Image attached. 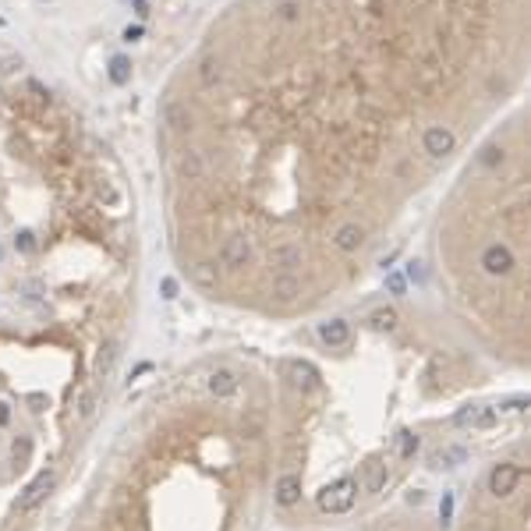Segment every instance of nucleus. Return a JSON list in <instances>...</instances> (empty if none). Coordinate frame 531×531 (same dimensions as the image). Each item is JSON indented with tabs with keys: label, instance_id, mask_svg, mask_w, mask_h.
<instances>
[{
	"label": "nucleus",
	"instance_id": "obj_1",
	"mask_svg": "<svg viewBox=\"0 0 531 531\" xmlns=\"http://www.w3.org/2000/svg\"><path fill=\"white\" fill-rule=\"evenodd\" d=\"M358 499V482L354 478H336L319 492V510L326 514H348Z\"/></svg>",
	"mask_w": 531,
	"mask_h": 531
},
{
	"label": "nucleus",
	"instance_id": "obj_2",
	"mask_svg": "<svg viewBox=\"0 0 531 531\" xmlns=\"http://www.w3.org/2000/svg\"><path fill=\"white\" fill-rule=\"evenodd\" d=\"M53 482H57V475L50 471V467H46V471H39V475H36L33 482H28V485H25V492L18 496V503H15V510H18V514H28V510H36V507L43 503V499L50 496Z\"/></svg>",
	"mask_w": 531,
	"mask_h": 531
},
{
	"label": "nucleus",
	"instance_id": "obj_3",
	"mask_svg": "<svg viewBox=\"0 0 531 531\" xmlns=\"http://www.w3.org/2000/svg\"><path fill=\"white\" fill-rule=\"evenodd\" d=\"M457 429H471V432H485L492 429L499 418H496V408H485V404H467V408L457 411Z\"/></svg>",
	"mask_w": 531,
	"mask_h": 531
},
{
	"label": "nucleus",
	"instance_id": "obj_4",
	"mask_svg": "<svg viewBox=\"0 0 531 531\" xmlns=\"http://www.w3.org/2000/svg\"><path fill=\"white\" fill-rule=\"evenodd\" d=\"M521 478H524V471L517 464H496L489 471V492L492 496H510L521 485Z\"/></svg>",
	"mask_w": 531,
	"mask_h": 531
},
{
	"label": "nucleus",
	"instance_id": "obj_5",
	"mask_svg": "<svg viewBox=\"0 0 531 531\" xmlns=\"http://www.w3.org/2000/svg\"><path fill=\"white\" fill-rule=\"evenodd\" d=\"M287 379L294 390L312 393V390H319V368L312 361H287Z\"/></svg>",
	"mask_w": 531,
	"mask_h": 531
},
{
	"label": "nucleus",
	"instance_id": "obj_6",
	"mask_svg": "<svg viewBox=\"0 0 531 531\" xmlns=\"http://www.w3.org/2000/svg\"><path fill=\"white\" fill-rule=\"evenodd\" d=\"M386 478H390L386 464H383L379 457H372V460H365V467H361V482H358V489L368 492V496H376V492H383Z\"/></svg>",
	"mask_w": 531,
	"mask_h": 531
},
{
	"label": "nucleus",
	"instance_id": "obj_7",
	"mask_svg": "<svg viewBox=\"0 0 531 531\" xmlns=\"http://www.w3.org/2000/svg\"><path fill=\"white\" fill-rule=\"evenodd\" d=\"M467 460V450L464 447H440L429 453V467L432 471H450V467H460Z\"/></svg>",
	"mask_w": 531,
	"mask_h": 531
},
{
	"label": "nucleus",
	"instance_id": "obj_8",
	"mask_svg": "<svg viewBox=\"0 0 531 531\" xmlns=\"http://www.w3.org/2000/svg\"><path fill=\"white\" fill-rule=\"evenodd\" d=\"M209 393H213V397H220V400L234 397V393H237V372H231V368H216L213 376H209Z\"/></svg>",
	"mask_w": 531,
	"mask_h": 531
},
{
	"label": "nucleus",
	"instance_id": "obj_9",
	"mask_svg": "<svg viewBox=\"0 0 531 531\" xmlns=\"http://www.w3.org/2000/svg\"><path fill=\"white\" fill-rule=\"evenodd\" d=\"M276 503L280 507H294L301 499V475H280L276 478Z\"/></svg>",
	"mask_w": 531,
	"mask_h": 531
},
{
	"label": "nucleus",
	"instance_id": "obj_10",
	"mask_svg": "<svg viewBox=\"0 0 531 531\" xmlns=\"http://www.w3.org/2000/svg\"><path fill=\"white\" fill-rule=\"evenodd\" d=\"M319 340L330 343V348H348V340H351V326L343 323V319H330L319 326Z\"/></svg>",
	"mask_w": 531,
	"mask_h": 531
},
{
	"label": "nucleus",
	"instance_id": "obj_11",
	"mask_svg": "<svg viewBox=\"0 0 531 531\" xmlns=\"http://www.w3.org/2000/svg\"><path fill=\"white\" fill-rule=\"evenodd\" d=\"M117 340H107L103 343V351H100V358H96V372L100 376H110V368H114V361H117Z\"/></svg>",
	"mask_w": 531,
	"mask_h": 531
},
{
	"label": "nucleus",
	"instance_id": "obj_12",
	"mask_svg": "<svg viewBox=\"0 0 531 531\" xmlns=\"http://www.w3.org/2000/svg\"><path fill=\"white\" fill-rule=\"evenodd\" d=\"M397 453H400V460H411V457L418 453V435L404 429V432L397 435Z\"/></svg>",
	"mask_w": 531,
	"mask_h": 531
},
{
	"label": "nucleus",
	"instance_id": "obj_13",
	"mask_svg": "<svg viewBox=\"0 0 531 531\" xmlns=\"http://www.w3.org/2000/svg\"><path fill=\"white\" fill-rule=\"evenodd\" d=\"M368 323L376 326V330H393L397 326V308H376Z\"/></svg>",
	"mask_w": 531,
	"mask_h": 531
},
{
	"label": "nucleus",
	"instance_id": "obj_14",
	"mask_svg": "<svg viewBox=\"0 0 531 531\" xmlns=\"http://www.w3.org/2000/svg\"><path fill=\"white\" fill-rule=\"evenodd\" d=\"M28 453H33V440H28V435H18V440H15V447H11V457H15V464H18V467H25Z\"/></svg>",
	"mask_w": 531,
	"mask_h": 531
},
{
	"label": "nucleus",
	"instance_id": "obj_15",
	"mask_svg": "<svg viewBox=\"0 0 531 531\" xmlns=\"http://www.w3.org/2000/svg\"><path fill=\"white\" fill-rule=\"evenodd\" d=\"M21 68V57L18 53H0V75H15Z\"/></svg>",
	"mask_w": 531,
	"mask_h": 531
},
{
	"label": "nucleus",
	"instance_id": "obj_16",
	"mask_svg": "<svg viewBox=\"0 0 531 531\" xmlns=\"http://www.w3.org/2000/svg\"><path fill=\"white\" fill-rule=\"evenodd\" d=\"M110 78L120 85V82H128V60H124V57H117L114 60V68H110Z\"/></svg>",
	"mask_w": 531,
	"mask_h": 531
},
{
	"label": "nucleus",
	"instance_id": "obj_17",
	"mask_svg": "<svg viewBox=\"0 0 531 531\" xmlns=\"http://www.w3.org/2000/svg\"><path fill=\"white\" fill-rule=\"evenodd\" d=\"M92 411H96V397H92V393H82V400H78V418H89Z\"/></svg>",
	"mask_w": 531,
	"mask_h": 531
},
{
	"label": "nucleus",
	"instance_id": "obj_18",
	"mask_svg": "<svg viewBox=\"0 0 531 531\" xmlns=\"http://www.w3.org/2000/svg\"><path fill=\"white\" fill-rule=\"evenodd\" d=\"M25 404H28L33 411H43V408H46V393H28V397H25Z\"/></svg>",
	"mask_w": 531,
	"mask_h": 531
},
{
	"label": "nucleus",
	"instance_id": "obj_19",
	"mask_svg": "<svg viewBox=\"0 0 531 531\" xmlns=\"http://www.w3.org/2000/svg\"><path fill=\"white\" fill-rule=\"evenodd\" d=\"M18 248H21V252H36V237L28 234V231H25V234H18Z\"/></svg>",
	"mask_w": 531,
	"mask_h": 531
},
{
	"label": "nucleus",
	"instance_id": "obj_20",
	"mask_svg": "<svg viewBox=\"0 0 531 531\" xmlns=\"http://www.w3.org/2000/svg\"><path fill=\"white\" fill-rule=\"evenodd\" d=\"M450 510H453V499L447 496V499H443V507H440V517H443V524L450 521Z\"/></svg>",
	"mask_w": 531,
	"mask_h": 531
},
{
	"label": "nucleus",
	"instance_id": "obj_21",
	"mask_svg": "<svg viewBox=\"0 0 531 531\" xmlns=\"http://www.w3.org/2000/svg\"><path fill=\"white\" fill-rule=\"evenodd\" d=\"M8 422H11V404L0 400V425H8Z\"/></svg>",
	"mask_w": 531,
	"mask_h": 531
},
{
	"label": "nucleus",
	"instance_id": "obj_22",
	"mask_svg": "<svg viewBox=\"0 0 531 531\" xmlns=\"http://www.w3.org/2000/svg\"><path fill=\"white\" fill-rule=\"evenodd\" d=\"M163 298H177V284H174V280H163Z\"/></svg>",
	"mask_w": 531,
	"mask_h": 531
},
{
	"label": "nucleus",
	"instance_id": "obj_23",
	"mask_svg": "<svg viewBox=\"0 0 531 531\" xmlns=\"http://www.w3.org/2000/svg\"><path fill=\"white\" fill-rule=\"evenodd\" d=\"M390 291H393V294H404V280H400V276H390Z\"/></svg>",
	"mask_w": 531,
	"mask_h": 531
},
{
	"label": "nucleus",
	"instance_id": "obj_24",
	"mask_svg": "<svg viewBox=\"0 0 531 531\" xmlns=\"http://www.w3.org/2000/svg\"><path fill=\"white\" fill-rule=\"evenodd\" d=\"M0 262H4V248H0Z\"/></svg>",
	"mask_w": 531,
	"mask_h": 531
}]
</instances>
